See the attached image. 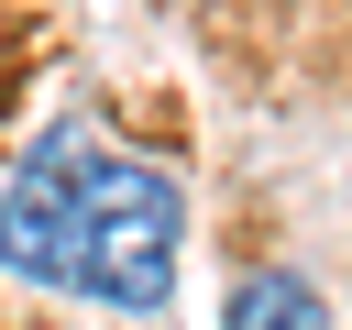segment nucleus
<instances>
[{
    "label": "nucleus",
    "instance_id": "nucleus-2",
    "mask_svg": "<svg viewBox=\"0 0 352 330\" xmlns=\"http://www.w3.org/2000/svg\"><path fill=\"white\" fill-rule=\"evenodd\" d=\"M77 154L44 143L11 187H0V264L33 275V286H77Z\"/></svg>",
    "mask_w": 352,
    "mask_h": 330
},
{
    "label": "nucleus",
    "instance_id": "nucleus-3",
    "mask_svg": "<svg viewBox=\"0 0 352 330\" xmlns=\"http://www.w3.org/2000/svg\"><path fill=\"white\" fill-rule=\"evenodd\" d=\"M220 330H330V297L308 275H286V264H253V275H231Z\"/></svg>",
    "mask_w": 352,
    "mask_h": 330
},
{
    "label": "nucleus",
    "instance_id": "nucleus-1",
    "mask_svg": "<svg viewBox=\"0 0 352 330\" xmlns=\"http://www.w3.org/2000/svg\"><path fill=\"white\" fill-rule=\"evenodd\" d=\"M176 176L143 165V154H88L77 176V297L121 308V319H154L176 297Z\"/></svg>",
    "mask_w": 352,
    "mask_h": 330
}]
</instances>
